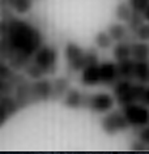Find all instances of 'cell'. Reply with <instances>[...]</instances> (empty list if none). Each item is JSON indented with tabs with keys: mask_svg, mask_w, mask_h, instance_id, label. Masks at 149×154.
Here are the masks:
<instances>
[{
	"mask_svg": "<svg viewBox=\"0 0 149 154\" xmlns=\"http://www.w3.org/2000/svg\"><path fill=\"white\" fill-rule=\"evenodd\" d=\"M137 41H144V42H149V22L144 21L139 28L135 30V33L132 34Z\"/></svg>",
	"mask_w": 149,
	"mask_h": 154,
	"instance_id": "cell-23",
	"label": "cell"
},
{
	"mask_svg": "<svg viewBox=\"0 0 149 154\" xmlns=\"http://www.w3.org/2000/svg\"><path fill=\"white\" fill-rule=\"evenodd\" d=\"M143 22H144L143 14L139 13V12H136V11H133L131 18H129V20L127 21V28H128V30H129V33L133 34V33H135V30L139 28V26L143 24Z\"/></svg>",
	"mask_w": 149,
	"mask_h": 154,
	"instance_id": "cell-21",
	"label": "cell"
},
{
	"mask_svg": "<svg viewBox=\"0 0 149 154\" xmlns=\"http://www.w3.org/2000/svg\"><path fill=\"white\" fill-rule=\"evenodd\" d=\"M71 88L70 80L66 77H58L54 82H52V98L51 99H63L64 94Z\"/></svg>",
	"mask_w": 149,
	"mask_h": 154,
	"instance_id": "cell-17",
	"label": "cell"
},
{
	"mask_svg": "<svg viewBox=\"0 0 149 154\" xmlns=\"http://www.w3.org/2000/svg\"><path fill=\"white\" fill-rule=\"evenodd\" d=\"M86 95L88 94L82 93L81 90L76 89V88H70L63 97V105L67 106L68 109H73V110L85 109Z\"/></svg>",
	"mask_w": 149,
	"mask_h": 154,
	"instance_id": "cell-11",
	"label": "cell"
},
{
	"mask_svg": "<svg viewBox=\"0 0 149 154\" xmlns=\"http://www.w3.org/2000/svg\"><path fill=\"white\" fill-rule=\"evenodd\" d=\"M32 95L34 102L48 101L52 98V82L48 80L38 79L32 84Z\"/></svg>",
	"mask_w": 149,
	"mask_h": 154,
	"instance_id": "cell-10",
	"label": "cell"
},
{
	"mask_svg": "<svg viewBox=\"0 0 149 154\" xmlns=\"http://www.w3.org/2000/svg\"><path fill=\"white\" fill-rule=\"evenodd\" d=\"M5 3L20 14L28 13L33 7V0H5Z\"/></svg>",
	"mask_w": 149,
	"mask_h": 154,
	"instance_id": "cell-20",
	"label": "cell"
},
{
	"mask_svg": "<svg viewBox=\"0 0 149 154\" xmlns=\"http://www.w3.org/2000/svg\"><path fill=\"white\" fill-rule=\"evenodd\" d=\"M148 84L137 82L133 80L119 79L113 85V95L119 106H126L129 103H143L145 88Z\"/></svg>",
	"mask_w": 149,
	"mask_h": 154,
	"instance_id": "cell-2",
	"label": "cell"
},
{
	"mask_svg": "<svg viewBox=\"0 0 149 154\" xmlns=\"http://www.w3.org/2000/svg\"><path fill=\"white\" fill-rule=\"evenodd\" d=\"M122 111L129 127L132 128H140L143 125L149 124V107L143 103H129V105L122 106Z\"/></svg>",
	"mask_w": 149,
	"mask_h": 154,
	"instance_id": "cell-6",
	"label": "cell"
},
{
	"mask_svg": "<svg viewBox=\"0 0 149 154\" xmlns=\"http://www.w3.org/2000/svg\"><path fill=\"white\" fill-rule=\"evenodd\" d=\"M145 149H149V148L140 140H135L131 145V150H145Z\"/></svg>",
	"mask_w": 149,
	"mask_h": 154,
	"instance_id": "cell-26",
	"label": "cell"
},
{
	"mask_svg": "<svg viewBox=\"0 0 149 154\" xmlns=\"http://www.w3.org/2000/svg\"><path fill=\"white\" fill-rule=\"evenodd\" d=\"M131 128L122 110H110L101 119V129L107 136H116Z\"/></svg>",
	"mask_w": 149,
	"mask_h": 154,
	"instance_id": "cell-5",
	"label": "cell"
},
{
	"mask_svg": "<svg viewBox=\"0 0 149 154\" xmlns=\"http://www.w3.org/2000/svg\"><path fill=\"white\" fill-rule=\"evenodd\" d=\"M8 46V60L12 68H25L34 52L43 45L39 29L28 21L9 17L7 20V32L2 37Z\"/></svg>",
	"mask_w": 149,
	"mask_h": 154,
	"instance_id": "cell-1",
	"label": "cell"
},
{
	"mask_svg": "<svg viewBox=\"0 0 149 154\" xmlns=\"http://www.w3.org/2000/svg\"><path fill=\"white\" fill-rule=\"evenodd\" d=\"M114 13H115V18L118 21L127 24V21L131 18L132 13H133V9L131 8V5H129L128 3L122 2V3H119V4L116 5L115 12H114Z\"/></svg>",
	"mask_w": 149,
	"mask_h": 154,
	"instance_id": "cell-19",
	"label": "cell"
},
{
	"mask_svg": "<svg viewBox=\"0 0 149 154\" xmlns=\"http://www.w3.org/2000/svg\"><path fill=\"white\" fill-rule=\"evenodd\" d=\"M98 63H99V61L86 65V67L81 71V75H80V81H81V84L84 86H97V85H101Z\"/></svg>",
	"mask_w": 149,
	"mask_h": 154,
	"instance_id": "cell-12",
	"label": "cell"
},
{
	"mask_svg": "<svg viewBox=\"0 0 149 154\" xmlns=\"http://www.w3.org/2000/svg\"><path fill=\"white\" fill-rule=\"evenodd\" d=\"M131 41H120L115 42L113 46V56L115 61H122L131 57Z\"/></svg>",
	"mask_w": 149,
	"mask_h": 154,
	"instance_id": "cell-15",
	"label": "cell"
},
{
	"mask_svg": "<svg viewBox=\"0 0 149 154\" xmlns=\"http://www.w3.org/2000/svg\"><path fill=\"white\" fill-rule=\"evenodd\" d=\"M16 76V73L13 72V69L11 65L4 63V60L0 59V79L2 80H7V81H12Z\"/></svg>",
	"mask_w": 149,
	"mask_h": 154,
	"instance_id": "cell-22",
	"label": "cell"
},
{
	"mask_svg": "<svg viewBox=\"0 0 149 154\" xmlns=\"http://www.w3.org/2000/svg\"><path fill=\"white\" fill-rule=\"evenodd\" d=\"M132 80L137 82L149 84V60H135Z\"/></svg>",
	"mask_w": 149,
	"mask_h": 154,
	"instance_id": "cell-14",
	"label": "cell"
},
{
	"mask_svg": "<svg viewBox=\"0 0 149 154\" xmlns=\"http://www.w3.org/2000/svg\"><path fill=\"white\" fill-rule=\"evenodd\" d=\"M115 105V98L113 94L106 93V91H99L94 94L86 95L85 109L90 110L94 114H106L110 110L114 109Z\"/></svg>",
	"mask_w": 149,
	"mask_h": 154,
	"instance_id": "cell-7",
	"label": "cell"
},
{
	"mask_svg": "<svg viewBox=\"0 0 149 154\" xmlns=\"http://www.w3.org/2000/svg\"><path fill=\"white\" fill-rule=\"evenodd\" d=\"M4 2H5V0H4Z\"/></svg>",
	"mask_w": 149,
	"mask_h": 154,
	"instance_id": "cell-28",
	"label": "cell"
},
{
	"mask_svg": "<svg viewBox=\"0 0 149 154\" xmlns=\"http://www.w3.org/2000/svg\"><path fill=\"white\" fill-rule=\"evenodd\" d=\"M131 57L133 60H149V42H144V41L132 42Z\"/></svg>",
	"mask_w": 149,
	"mask_h": 154,
	"instance_id": "cell-16",
	"label": "cell"
},
{
	"mask_svg": "<svg viewBox=\"0 0 149 154\" xmlns=\"http://www.w3.org/2000/svg\"><path fill=\"white\" fill-rule=\"evenodd\" d=\"M128 4L131 5L133 11L141 13L149 5V0H128Z\"/></svg>",
	"mask_w": 149,
	"mask_h": 154,
	"instance_id": "cell-25",
	"label": "cell"
},
{
	"mask_svg": "<svg viewBox=\"0 0 149 154\" xmlns=\"http://www.w3.org/2000/svg\"><path fill=\"white\" fill-rule=\"evenodd\" d=\"M18 110H21V106L16 98H12L9 94L3 95L0 99V127L4 125L7 120Z\"/></svg>",
	"mask_w": 149,
	"mask_h": 154,
	"instance_id": "cell-9",
	"label": "cell"
},
{
	"mask_svg": "<svg viewBox=\"0 0 149 154\" xmlns=\"http://www.w3.org/2000/svg\"><path fill=\"white\" fill-rule=\"evenodd\" d=\"M64 55H66L68 68L72 72H81L86 65L97 63L99 57L95 48L84 50L81 46L75 42H68L66 45Z\"/></svg>",
	"mask_w": 149,
	"mask_h": 154,
	"instance_id": "cell-3",
	"label": "cell"
},
{
	"mask_svg": "<svg viewBox=\"0 0 149 154\" xmlns=\"http://www.w3.org/2000/svg\"><path fill=\"white\" fill-rule=\"evenodd\" d=\"M141 14H143V17H144V21L149 22V5L143 11V12H141Z\"/></svg>",
	"mask_w": 149,
	"mask_h": 154,
	"instance_id": "cell-27",
	"label": "cell"
},
{
	"mask_svg": "<svg viewBox=\"0 0 149 154\" xmlns=\"http://www.w3.org/2000/svg\"><path fill=\"white\" fill-rule=\"evenodd\" d=\"M136 137L149 148V124L136 128Z\"/></svg>",
	"mask_w": 149,
	"mask_h": 154,
	"instance_id": "cell-24",
	"label": "cell"
},
{
	"mask_svg": "<svg viewBox=\"0 0 149 154\" xmlns=\"http://www.w3.org/2000/svg\"><path fill=\"white\" fill-rule=\"evenodd\" d=\"M114 39L110 37V34L107 33V30H101L94 35V45L97 48L101 50H109L113 48L114 46Z\"/></svg>",
	"mask_w": 149,
	"mask_h": 154,
	"instance_id": "cell-18",
	"label": "cell"
},
{
	"mask_svg": "<svg viewBox=\"0 0 149 154\" xmlns=\"http://www.w3.org/2000/svg\"><path fill=\"white\" fill-rule=\"evenodd\" d=\"M107 33L110 37L114 39V42H120V41H129V37H133L127 28V24L124 22H111L107 26Z\"/></svg>",
	"mask_w": 149,
	"mask_h": 154,
	"instance_id": "cell-13",
	"label": "cell"
},
{
	"mask_svg": "<svg viewBox=\"0 0 149 154\" xmlns=\"http://www.w3.org/2000/svg\"><path fill=\"white\" fill-rule=\"evenodd\" d=\"M32 63L42 72L43 76L52 75L56 71L58 51L55 47L48 45H42L32 56Z\"/></svg>",
	"mask_w": 149,
	"mask_h": 154,
	"instance_id": "cell-4",
	"label": "cell"
},
{
	"mask_svg": "<svg viewBox=\"0 0 149 154\" xmlns=\"http://www.w3.org/2000/svg\"><path fill=\"white\" fill-rule=\"evenodd\" d=\"M98 68L101 85L113 86L119 80L116 61H102V63H98Z\"/></svg>",
	"mask_w": 149,
	"mask_h": 154,
	"instance_id": "cell-8",
	"label": "cell"
}]
</instances>
